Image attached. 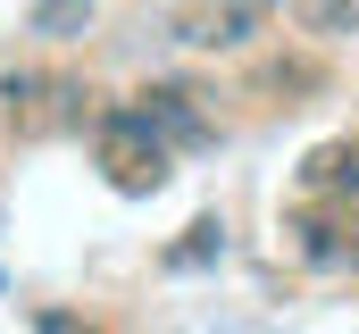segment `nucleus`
I'll return each mask as SVG.
<instances>
[{"label":"nucleus","instance_id":"obj_9","mask_svg":"<svg viewBox=\"0 0 359 334\" xmlns=\"http://www.w3.org/2000/svg\"><path fill=\"white\" fill-rule=\"evenodd\" d=\"M309 84H318L309 59H276V67H259V92H309Z\"/></svg>","mask_w":359,"mask_h":334},{"label":"nucleus","instance_id":"obj_5","mask_svg":"<svg viewBox=\"0 0 359 334\" xmlns=\"http://www.w3.org/2000/svg\"><path fill=\"white\" fill-rule=\"evenodd\" d=\"M292 250L309 259V267H359V218H301L292 226Z\"/></svg>","mask_w":359,"mask_h":334},{"label":"nucleus","instance_id":"obj_6","mask_svg":"<svg viewBox=\"0 0 359 334\" xmlns=\"http://www.w3.org/2000/svg\"><path fill=\"white\" fill-rule=\"evenodd\" d=\"M301 175H309V192H343V201H351L359 192V142H318Z\"/></svg>","mask_w":359,"mask_h":334},{"label":"nucleus","instance_id":"obj_2","mask_svg":"<svg viewBox=\"0 0 359 334\" xmlns=\"http://www.w3.org/2000/svg\"><path fill=\"white\" fill-rule=\"evenodd\" d=\"M92 151H100V175H109L117 192H159V184H168V159H176L126 100L92 117Z\"/></svg>","mask_w":359,"mask_h":334},{"label":"nucleus","instance_id":"obj_7","mask_svg":"<svg viewBox=\"0 0 359 334\" xmlns=\"http://www.w3.org/2000/svg\"><path fill=\"white\" fill-rule=\"evenodd\" d=\"M25 25H34L42 42H76V34L92 25V0H34V17H25Z\"/></svg>","mask_w":359,"mask_h":334},{"label":"nucleus","instance_id":"obj_8","mask_svg":"<svg viewBox=\"0 0 359 334\" xmlns=\"http://www.w3.org/2000/svg\"><path fill=\"white\" fill-rule=\"evenodd\" d=\"M292 17H301L318 42H343V34L359 25V0H292Z\"/></svg>","mask_w":359,"mask_h":334},{"label":"nucleus","instance_id":"obj_1","mask_svg":"<svg viewBox=\"0 0 359 334\" xmlns=\"http://www.w3.org/2000/svg\"><path fill=\"white\" fill-rule=\"evenodd\" d=\"M0 117L25 142H50V134H76L92 117V92L76 76H50V67H17V76H0Z\"/></svg>","mask_w":359,"mask_h":334},{"label":"nucleus","instance_id":"obj_4","mask_svg":"<svg viewBox=\"0 0 359 334\" xmlns=\"http://www.w3.org/2000/svg\"><path fill=\"white\" fill-rule=\"evenodd\" d=\"M168 151H192V142H209V109H201V92L192 84H142L134 100H126Z\"/></svg>","mask_w":359,"mask_h":334},{"label":"nucleus","instance_id":"obj_3","mask_svg":"<svg viewBox=\"0 0 359 334\" xmlns=\"http://www.w3.org/2000/svg\"><path fill=\"white\" fill-rule=\"evenodd\" d=\"M259 25H268V8H251V0H176V17H168L184 51H243Z\"/></svg>","mask_w":359,"mask_h":334},{"label":"nucleus","instance_id":"obj_10","mask_svg":"<svg viewBox=\"0 0 359 334\" xmlns=\"http://www.w3.org/2000/svg\"><path fill=\"white\" fill-rule=\"evenodd\" d=\"M209 250H217V226L201 218V226H192V243H176V250H168V259H176V267H192V259H209Z\"/></svg>","mask_w":359,"mask_h":334}]
</instances>
